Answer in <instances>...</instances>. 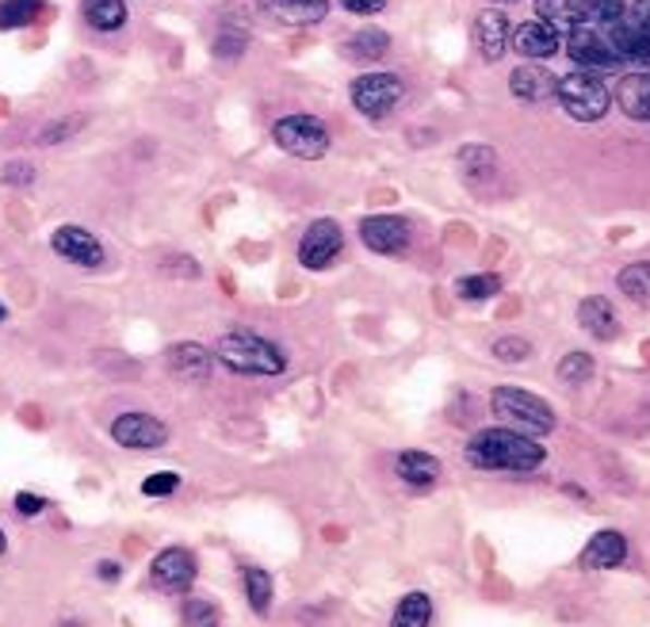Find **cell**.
Instances as JSON below:
<instances>
[{
	"mask_svg": "<svg viewBox=\"0 0 650 627\" xmlns=\"http://www.w3.org/2000/svg\"><path fill=\"white\" fill-rule=\"evenodd\" d=\"M467 463L475 470H510V475H528V470H540L548 463L540 440H532L528 432L517 429H482L467 440L463 447Z\"/></svg>",
	"mask_w": 650,
	"mask_h": 627,
	"instance_id": "1",
	"label": "cell"
},
{
	"mask_svg": "<svg viewBox=\"0 0 650 627\" xmlns=\"http://www.w3.org/2000/svg\"><path fill=\"white\" fill-rule=\"evenodd\" d=\"M211 356L226 371H234V376H283V371H287L283 348L272 345L268 337H260V333H249V330L222 333Z\"/></svg>",
	"mask_w": 650,
	"mask_h": 627,
	"instance_id": "2",
	"label": "cell"
},
{
	"mask_svg": "<svg viewBox=\"0 0 650 627\" xmlns=\"http://www.w3.org/2000/svg\"><path fill=\"white\" fill-rule=\"evenodd\" d=\"M490 409H494L498 421H505L517 432H528V437H548V432H555V409H551L540 394L525 391V386H494Z\"/></svg>",
	"mask_w": 650,
	"mask_h": 627,
	"instance_id": "3",
	"label": "cell"
},
{
	"mask_svg": "<svg viewBox=\"0 0 650 627\" xmlns=\"http://www.w3.org/2000/svg\"><path fill=\"white\" fill-rule=\"evenodd\" d=\"M555 100H559V108H563L571 119H578V123H597V119H604V111H609L612 96L597 73L574 70V73H566V77H559Z\"/></svg>",
	"mask_w": 650,
	"mask_h": 627,
	"instance_id": "4",
	"label": "cell"
},
{
	"mask_svg": "<svg viewBox=\"0 0 650 627\" xmlns=\"http://www.w3.org/2000/svg\"><path fill=\"white\" fill-rule=\"evenodd\" d=\"M275 146L287 157H298V161H318V157L330 153V131L326 123L314 115H283L275 119L272 126Z\"/></svg>",
	"mask_w": 650,
	"mask_h": 627,
	"instance_id": "5",
	"label": "cell"
},
{
	"mask_svg": "<svg viewBox=\"0 0 650 627\" xmlns=\"http://www.w3.org/2000/svg\"><path fill=\"white\" fill-rule=\"evenodd\" d=\"M402 96H406V88L394 73H360L348 85V100L364 119H387L402 103Z\"/></svg>",
	"mask_w": 650,
	"mask_h": 627,
	"instance_id": "6",
	"label": "cell"
},
{
	"mask_svg": "<svg viewBox=\"0 0 650 627\" xmlns=\"http://www.w3.org/2000/svg\"><path fill=\"white\" fill-rule=\"evenodd\" d=\"M571 39H566V54H571V62L574 65H581L586 73H612L616 65H624L616 58V50H612V42H609V35H604V27H597V24H578V27H571Z\"/></svg>",
	"mask_w": 650,
	"mask_h": 627,
	"instance_id": "7",
	"label": "cell"
},
{
	"mask_svg": "<svg viewBox=\"0 0 650 627\" xmlns=\"http://www.w3.org/2000/svg\"><path fill=\"white\" fill-rule=\"evenodd\" d=\"M196 581V555L188 548H165L149 563V586L165 597H181Z\"/></svg>",
	"mask_w": 650,
	"mask_h": 627,
	"instance_id": "8",
	"label": "cell"
},
{
	"mask_svg": "<svg viewBox=\"0 0 650 627\" xmlns=\"http://www.w3.org/2000/svg\"><path fill=\"white\" fill-rule=\"evenodd\" d=\"M341 249H345L341 226L333 219H318L306 226L303 242H298V265L310 268V272H321V268H330L341 257Z\"/></svg>",
	"mask_w": 650,
	"mask_h": 627,
	"instance_id": "9",
	"label": "cell"
},
{
	"mask_svg": "<svg viewBox=\"0 0 650 627\" xmlns=\"http://www.w3.org/2000/svg\"><path fill=\"white\" fill-rule=\"evenodd\" d=\"M111 440L119 447H131V452H154L169 440L165 421H157L149 414H119L111 421Z\"/></svg>",
	"mask_w": 650,
	"mask_h": 627,
	"instance_id": "10",
	"label": "cell"
},
{
	"mask_svg": "<svg viewBox=\"0 0 650 627\" xmlns=\"http://www.w3.org/2000/svg\"><path fill=\"white\" fill-rule=\"evenodd\" d=\"M360 242L379 257H394L409 245V222L402 214H368L360 222Z\"/></svg>",
	"mask_w": 650,
	"mask_h": 627,
	"instance_id": "11",
	"label": "cell"
},
{
	"mask_svg": "<svg viewBox=\"0 0 650 627\" xmlns=\"http://www.w3.org/2000/svg\"><path fill=\"white\" fill-rule=\"evenodd\" d=\"M604 35H609L620 62H631V65L650 62V27L647 24H635V20H627V16H616L612 24H604Z\"/></svg>",
	"mask_w": 650,
	"mask_h": 627,
	"instance_id": "12",
	"label": "cell"
},
{
	"mask_svg": "<svg viewBox=\"0 0 650 627\" xmlns=\"http://www.w3.org/2000/svg\"><path fill=\"white\" fill-rule=\"evenodd\" d=\"M50 245H54L58 257L70 260V265H77V268H100L103 265V245L81 226H58L54 237H50Z\"/></svg>",
	"mask_w": 650,
	"mask_h": 627,
	"instance_id": "13",
	"label": "cell"
},
{
	"mask_svg": "<svg viewBox=\"0 0 650 627\" xmlns=\"http://www.w3.org/2000/svg\"><path fill=\"white\" fill-rule=\"evenodd\" d=\"M510 16L502 9H482L475 20V47L486 62H502L510 50Z\"/></svg>",
	"mask_w": 650,
	"mask_h": 627,
	"instance_id": "14",
	"label": "cell"
},
{
	"mask_svg": "<svg viewBox=\"0 0 650 627\" xmlns=\"http://www.w3.org/2000/svg\"><path fill=\"white\" fill-rule=\"evenodd\" d=\"M260 16H268L272 24H287V27H310L321 24L330 4L326 0H257Z\"/></svg>",
	"mask_w": 650,
	"mask_h": 627,
	"instance_id": "15",
	"label": "cell"
},
{
	"mask_svg": "<svg viewBox=\"0 0 650 627\" xmlns=\"http://www.w3.org/2000/svg\"><path fill=\"white\" fill-rule=\"evenodd\" d=\"M624 558H627V540L616 528L597 532L593 540L586 543V551H581V566H586V570H612V566H620Z\"/></svg>",
	"mask_w": 650,
	"mask_h": 627,
	"instance_id": "16",
	"label": "cell"
},
{
	"mask_svg": "<svg viewBox=\"0 0 650 627\" xmlns=\"http://www.w3.org/2000/svg\"><path fill=\"white\" fill-rule=\"evenodd\" d=\"M394 470H398V479L414 490H429L437 487L440 479V459L432 452H421V447H409L394 459Z\"/></svg>",
	"mask_w": 650,
	"mask_h": 627,
	"instance_id": "17",
	"label": "cell"
},
{
	"mask_svg": "<svg viewBox=\"0 0 650 627\" xmlns=\"http://www.w3.org/2000/svg\"><path fill=\"white\" fill-rule=\"evenodd\" d=\"M555 85H559V81L551 77L543 65H517V70H513V77H510L513 96H517V100H525V103L555 100Z\"/></svg>",
	"mask_w": 650,
	"mask_h": 627,
	"instance_id": "18",
	"label": "cell"
},
{
	"mask_svg": "<svg viewBox=\"0 0 650 627\" xmlns=\"http://www.w3.org/2000/svg\"><path fill=\"white\" fill-rule=\"evenodd\" d=\"M578 322H581V330H586L589 337H597V341L620 337V318H616V310H612V303H609V298H601V295L581 298Z\"/></svg>",
	"mask_w": 650,
	"mask_h": 627,
	"instance_id": "19",
	"label": "cell"
},
{
	"mask_svg": "<svg viewBox=\"0 0 650 627\" xmlns=\"http://www.w3.org/2000/svg\"><path fill=\"white\" fill-rule=\"evenodd\" d=\"M510 42L525 58H551L559 50V32L551 24H543V20H528V24H520L510 35Z\"/></svg>",
	"mask_w": 650,
	"mask_h": 627,
	"instance_id": "20",
	"label": "cell"
},
{
	"mask_svg": "<svg viewBox=\"0 0 650 627\" xmlns=\"http://www.w3.org/2000/svg\"><path fill=\"white\" fill-rule=\"evenodd\" d=\"M616 103L627 119L650 123V73H627V77H620Z\"/></svg>",
	"mask_w": 650,
	"mask_h": 627,
	"instance_id": "21",
	"label": "cell"
},
{
	"mask_svg": "<svg viewBox=\"0 0 650 627\" xmlns=\"http://www.w3.org/2000/svg\"><path fill=\"white\" fill-rule=\"evenodd\" d=\"M211 364L214 356L204 345H192V341H181V345L169 348V371L181 379H207L211 376Z\"/></svg>",
	"mask_w": 650,
	"mask_h": 627,
	"instance_id": "22",
	"label": "cell"
},
{
	"mask_svg": "<svg viewBox=\"0 0 650 627\" xmlns=\"http://www.w3.org/2000/svg\"><path fill=\"white\" fill-rule=\"evenodd\" d=\"M536 20L551 24L555 32L586 24V0H536Z\"/></svg>",
	"mask_w": 650,
	"mask_h": 627,
	"instance_id": "23",
	"label": "cell"
},
{
	"mask_svg": "<svg viewBox=\"0 0 650 627\" xmlns=\"http://www.w3.org/2000/svg\"><path fill=\"white\" fill-rule=\"evenodd\" d=\"M242 589H245V597H249V608L257 612V616H268V608H272V597H275L272 574H268L265 566H245V570H242Z\"/></svg>",
	"mask_w": 650,
	"mask_h": 627,
	"instance_id": "24",
	"label": "cell"
},
{
	"mask_svg": "<svg viewBox=\"0 0 650 627\" xmlns=\"http://www.w3.org/2000/svg\"><path fill=\"white\" fill-rule=\"evenodd\" d=\"M81 12H85L88 27H96V32H103V35L126 27V4L123 0H85Z\"/></svg>",
	"mask_w": 650,
	"mask_h": 627,
	"instance_id": "25",
	"label": "cell"
},
{
	"mask_svg": "<svg viewBox=\"0 0 650 627\" xmlns=\"http://www.w3.org/2000/svg\"><path fill=\"white\" fill-rule=\"evenodd\" d=\"M387 50H391V39H387V32H379V27H364V32H356L353 39L345 42V54L356 58V62H379Z\"/></svg>",
	"mask_w": 650,
	"mask_h": 627,
	"instance_id": "26",
	"label": "cell"
},
{
	"mask_svg": "<svg viewBox=\"0 0 650 627\" xmlns=\"http://www.w3.org/2000/svg\"><path fill=\"white\" fill-rule=\"evenodd\" d=\"M429 624H432L429 593H406L391 616V627H429Z\"/></svg>",
	"mask_w": 650,
	"mask_h": 627,
	"instance_id": "27",
	"label": "cell"
},
{
	"mask_svg": "<svg viewBox=\"0 0 650 627\" xmlns=\"http://www.w3.org/2000/svg\"><path fill=\"white\" fill-rule=\"evenodd\" d=\"M616 287L624 291L631 303L650 306V260H639V265H627L624 272L616 275Z\"/></svg>",
	"mask_w": 650,
	"mask_h": 627,
	"instance_id": "28",
	"label": "cell"
},
{
	"mask_svg": "<svg viewBox=\"0 0 650 627\" xmlns=\"http://www.w3.org/2000/svg\"><path fill=\"white\" fill-rule=\"evenodd\" d=\"M42 12V0H0V27L16 32V27L35 24Z\"/></svg>",
	"mask_w": 650,
	"mask_h": 627,
	"instance_id": "29",
	"label": "cell"
},
{
	"mask_svg": "<svg viewBox=\"0 0 650 627\" xmlns=\"http://www.w3.org/2000/svg\"><path fill=\"white\" fill-rule=\"evenodd\" d=\"M502 291V275L494 272H478V275H463L455 283V295L467 298V303H482V298H494Z\"/></svg>",
	"mask_w": 650,
	"mask_h": 627,
	"instance_id": "30",
	"label": "cell"
},
{
	"mask_svg": "<svg viewBox=\"0 0 650 627\" xmlns=\"http://www.w3.org/2000/svg\"><path fill=\"white\" fill-rule=\"evenodd\" d=\"M498 165V153L490 146H463L459 149V169L470 176V181H482V176H490Z\"/></svg>",
	"mask_w": 650,
	"mask_h": 627,
	"instance_id": "31",
	"label": "cell"
},
{
	"mask_svg": "<svg viewBox=\"0 0 650 627\" xmlns=\"http://www.w3.org/2000/svg\"><path fill=\"white\" fill-rule=\"evenodd\" d=\"M222 612L219 604L204 601V597H188L184 601V627H219Z\"/></svg>",
	"mask_w": 650,
	"mask_h": 627,
	"instance_id": "32",
	"label": "cell"
},
{
	"mask_svg": "<svg viewBox=\"0 0 650 627\" xmlns=\"http://www.w3.org/2000/svg\"><path fill=\"white\" fill-rule=\"evenodd\" d=\"M559 379H563V383H571V386L589 383V379H593V356H589V353L563 356V364H559Z\"/></svg>",
	"mask_w": 650,
	"mask_h": 627,
	"instance_id": "33",
	"label": "cell"
},
{
	"mask_svg": "<svg viewBox=\"0 0 650 627\" xmlns=\"http://www.w3.org/2000/svg\"><path fill=\"white\" fill-rule=\"evenodd\" d=\"M81 123H85V115L54 119V123H50L47 131H39V146H58L62 138H73V134L81 131Z\"/></svg>",
	"mask_w": 650,
	"mask_h": 627,
	"instance_id": "34",
	"label": "cell"
},
{
	"mask_svg": "<svg viewBox=\"0 0 650 627\" xmlns=\"http://www.w3.org/2000/svg\"><path fill=\"white\" fill-rule=\"evenodd\" d=\"M176 487H181V475H176V470H161V475H149V479L142 482V494L169 497V494H176Z\"/></svg>",
	"mask_w": 650,
	"mask_h": 627,
	"instance_id": "35",
	"label": "cell"
},
{
	"mask_svg": "<svg viewBox=\"0 0 650 627\" xmlns=\"http://www.w3.org/2000/svg\"><path fill=\"white\" fill-rule=\"evenodd\" d=\"M494 356L505 364H520L532 356V345H528L525 337H502V341H494Z\"/></svg>",
	"mask_w": 650,
	"mask_h": 627,
	"instance_id": "36",
	"label": "cell"
},
{
	"mask_svg": "<svg viewBox=\"0 0 650 627\" xmlns=\"http://www.w3.org/2000/svg\"><path fill=\"white\" fill-rule=\"evenodd\" d=\"M0 181L9 184V188H32V184H35V165H27V161H12V165H4Z\"/></svg>",
	"mask_w": 650,
	"mask_h": 627,
	"instance_id": "37",
	"label": "cell"
},
{
	"mask_svg": "<svg viewBox=\"0 0 650 627\" xmlns=\"http://www.w3.org/2000/svg\"><path fill=\"white\" fill-rule=\"evenodd\" d=\"M245 42H249V35H245V32H222L219 42H214V54L230 58V62H234V58L245 50Z\"/></svg>",
	"mask_w": 650,
	"mask_h": 627,
	"instance_id": "38",
	"label": "cell"
},
{
	"mask_svg": "<svg viewBox=\"0 0 650 627\" xmlns=\"http://www.w3.org/2000/svg\"><path fill=\"white\" fill-rule=\"evenodd\" d=\"M47 509V497H39V494H16V513L20 517H39V513Z\"/></svg>",
	"mask_w": 650,
	"mask_h": 627,
	"instance_id": "39",
	"label": "cell"
},
{
	"mask_svg": "<svg viewBox=\"0 0 650 627\" xmlns=\"http://www.w3.org/2000/svg\"><path fill=\"white\" fill-rule=\"evenodd\" d=\"M620 16L650 27V0H624V12H620Z\"/></svg>",
	"mask_w": 650,
	"mask_h": 627,
	"instance_id": "40",
	"label": "cell"
},
{
	"mask_svg": "<svg viewBox=\"0 0 650 627\" xmlns=\"http://www.w3.org/2000/svg\"><path fill=\"white\" fill-rule=\"evenodd\" d=\"M353 16H376V12L387 9V0H341Z\"/></svg>",
	"mask_w": 650,
	"mask_h": 627,
	"instance_id": "41",
	"label": "cell"
},
{
	"mask_svg": "<svg viewBox=\"0 0 650 627\" xmlns=\"http://www.w3.org/2000/svg\"><path fill=\"white\" fill-rule=\"evenodd\" d=\"M96 570H100V578H103V581H115L119 574H123V566H119V563H111V558H103V563L96 566Z\"/></svg>",
	"mask_w": 650,
	"mask_h": 627,
	"instance_id": "42",
	"label": "cell"
},
{
	"mask_svg": "<svg viewBox=\"0 0 650 627\" xmlns=\"http://www.w3.org/2000/svg\"><path fill=\"white\" fill-rule=\"evenodd\" d=\"M9 551V536H4V528H0V555Z\"/></svg>",
	"mask_w": 650,
	"mask_h": 627,
	"instance_id": "43",
	"label": "cell"
},
{
	"mask_svg": "<svg viewBox=\"0 0 650 627\" xmlns=\"http://www.w3.org/2000/svg\"><path fill=\"white\" fill-rule=\"evenodd\" d=\"M58 627H85V624H81V619H62Z\"/></svg>",
	"mask_w": 650,
	"mask_h": 627,
	"instance_id": "44",
	"label": "cell"
},
{
	"mask_svg": "<svg viewBox=\"0 0 650 627\" xmlns=\"http://www.w3.org/2000/svg\"><path fill=\"white\" fill-rule=\"evenodd\" d=\"M4 318H9V310H4V303H0V322H4Z\"/></svg>",
	"mask_w": 650,
	"mask_h": 627,
	"instance_id": "45",
	"label": "cell"
},
{
	"mask_svg": "<svg viewBox=\"0 0 650 627\" xmlns=\"http://www.w3.org/2000/svg\"><path fill=\"white\" fill-rule=\"evenodd\" d=\"M490 4H513V0H490Z\"/></svg>",
	"mask_w": 650,
	"mask_h": 627,
	"instance_id": "46",
	"label": "cell"
}]
</instances>
